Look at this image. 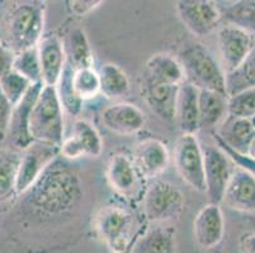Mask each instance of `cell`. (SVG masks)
<instances>
[{
    "label": "cell",
    "instance_id": "obj_14",
    "mask_svg": "<svg viewBox=\"0 0 255 253\" xmlns=\"http://www.w3.org/2000/svg\"><path fill=\"white\" fill-rule=\"evenodd\" d=\"M179 87L150 78L145 74L142 80V95L149 108L161 120L173 122L177 114V100Z\"/></svg>",
    "mask_w": 255,
    "mask_h": 253
},
{
    "label": "cell",
    "instance_id": "obj_40",
    "mask_svg": "<svg viewBox=\"0 0 255 253\" xmlns=\"http://www.w3.org/2000/svg\"><path fill=\"white\" fill-rule=\"evenodd\" d=\"M240 253H255V232L244 233L239 240Z\"/></svg>",
    "mask_w": 255,
    "mask_h": 253
},
{
    "label": "cell",
    "instance_id": "obj_31",
    "mask_svg": "<svg viewBox=\"0 0 255 253\" xmlns=\"http://www.w3.org/2000/svg\"><path fill=\"white\" fill-rule=\"evenodd\" d=\"M226 86L229 97L249 87H255V46L249 57L236 71L226 75Z\"/></svg>",
    "mask_w": 255,
    "mask_h": 253
},
{
    "label": "cell",
    "instance_id": "obj_24",
    "mask_svg": "<svg viewBox=\"0 0 255 253\" xmlns=\"http://www.w3.org/2000/svg\"><path fill=\"white\" fill-rule=\"evenodd\" d=\"M221 20L255 36V0L240 1H216Z\"/></svg>",
    "mask_w": 255,
    "mask_h": 253
},
{
    "label": "cell",
    "instance_id": "obj_5",
    "mask_svg": "<svg viewBox=\"0 0 255 253\" xmlns=\"http://www.w3.org/2000/svg\"><path fill=\"white\" fill-rule=\"evenodd\" d=\"M94 228L112 253H125L133 246V218L125 208L107 205L97 213Z\"/></svg>",
    "mask_w": 255,
    "mask_h": 253
},
{
    "label": "cell",
    "instance_id": "obj_4",
    "mask_svg": "<svg viewBox=\"0 0 255 253\" xmlns=\"http://www.w3.org/2000/svg\"><path fill=\"white\" fill-rule=\"evenodd\" d=\"M31 134L34 142L61 146L64 142V106L56 86L42 87L31 115Z\"/></svg>",
    "mask_w": 255,
    "mask_h": 253
},
{
    "label": "cell",
    "instance_id": "obj_29",
    "mask_svg": "<svg viewBox=\"0 0 255 253\" xmlns=\"http://www.w3.org/2000/svg\"><path fill=\"white\" fill-rule=\"evenodd\" d=\"M22 155L17 151H0V200L15 192Z\"/></svg>",
    "mask_w": 255,
    "mask_h": 253
},
{
    "label": "cell",
    "instance_id": "obj_10",
    "mask_svg": "<svg viewBox=\"0 0 255 253\" xmlns=\"http://www.w3.org/2000/svg\"><path fill=\"white\" fill-rule=\"evenodd\" d=\"M220 56L225 73L231 74L244 64L255 46L254 36L234 25H225L217 32Z\"/></svg>",
    "mask_w": 255,
    "mask_h": 253
},
{
    "label": "cell",
    "instance_id": "obj_35",
    "mask_svg": "<svg viewBox=\"0 0 255 253\" xmlns=\"http://www.w3.org/2000/svg\"><path fill=\"white\" fill-rule=\"evenodd\" d=\"M71 73H73V69L66 64V67H65L56 89L64 109H66L70 114L78 115L80 110H82L83 101L76 96L73 90V86H71Z\"/></svg>",
    "mask_w": 255,
    "mask_h": 253
},
{
    "label": "cell",
    "instance_id": "obj_36",
    "mask_svg": "<svg viewBox=\"0 0 255 253\" xmlns=\"http://www.w3.org/2000/svg\"><path fill=\"white\" fill-rule=\"evenodd\" d=\"M213 139H215V142L217 143V146H219L222 151L226 152L227 156L230 157V159L235 162L236 166L247 170L248 172L252 173V175L255 177V160H253L252 157L247 156V155H240V153L234 152L231 148H229L226 145H224V143H222L219 138H216V137H213Z\"/></svg>",
    "mask_w": 255,
    "mask_h": 253
},
{
    "label": "cell",
    "instance_id": "obj_3",
    "mask_svg": "<svg viewBox=\"0 0 255 253\" xmlns=\"http://www.w3.org/2000/svg\"><path fill=\"white\" fill-rule=\"evenodd\" d=\"M185 81L198 90H211L227 95L226 73L202 43H189L178 55ZM229 96V95H227Z\"/></svg>",
    "mask_w": 255,
    "mask_h": 253
},
{
    "label": "cell",
    "instance_id": "obj_37",
    "mask_svg": "<svg viewBox=\"0 0 255 253\" xmlns=\"http://www.w3.org/2000/svg\"><path fill=\"white\" fill-rule=\"evenodd\" d=\"M103 4L102 0H70L66 1L69 13L76 17H85Z\"/></svg>",
    "mask_w": 255,
    "mask_h": 253
},
{
    "label": "cell",
    "instance_id": "obj_12",
    "mask_svg": "<svg viewBox=\"0 0 255 253\" xmlns=\"http://www.w3.org/2000/svg\"><path fill=\"white\" fill-rule=\"evenodd\" d=\"M177 11L183 24L198 37L210 34L221 22L216 1L180 0L177 3Z\"/></svg>",
    "mask_w": 255,
    "mask_h": 253
},
{
    "label": "cell",
    "instance_id": "obj_27",
    "mask_svg": "<svg viewBox=\"0 0 255 253\" xmlns=\"http://www.w3.org/2000/svg\"><path fill=\"white\" fill-rule=\"evenodd\" d=\"M175 231L170 227H155L135 241L132 253H174Z\"/></svg>",
    "mask_w": 255,
    "mask_h": 253
},
{
    "label": "cell",
    "instance_id": "obj_30",
    "mask_svg": "<svg viewBox=\"0 0 255 253\" xmlns=\"http://www.w3.org/2000/svg\"><path fill=\"white\" fill-rule=\"evenodd\" d=\"M71 86L80 100L84 101L94 99L101 94V81L98 71L94 67L75 70L71 73Z\"/></svg>",
    "mask_w": 255,
    "mask_h": 253
},
{
    "label": "cell",
    "instance_id": "obj_21",
    "mask_svg": "<svg viewBox=\"0 0 255 253\" xmlns=\"http://www.w3.org/2000/svg\"><path fill=\"white\" fill-rule=\"evenodd\" d=\"M254 134L255 129L252 124V120L227 115L224 122L220 124L219 131L213 133V137L219 138L234 152L248 155Z\"/></svg>",
    "mask_w": 255,
    "mask_h": 253
},
{
    "label": "cell",
    "instance_id": "obj_11",
    "mask_svg": "<svg viewBox=\"0 0 255 253\" xmlns=\"http://www.w3.org/2000/svg\"><path fill=\"white\" fill-rule=\"evenodd\" d=\"M43 86L45 84H33L22 100L13 106L6 141L17 150H27L34 142L31 134V115L37 97Z\"/></svg>",
    "mask_w": 255,
    "mask_h": 253
},
{
    "label": "cell",
    "instance_id": "obj_39",
    "mask_svg": "<svg viewBox=\"0 0 255 253\" xmlns=\"http://www.w3.org/2000/svg\"><path fill=\"white\" fill-rule=\"evenodd\" d=\"M15 53L0 42V79L13 70Z\"/></svg>",
    "mask_w": 255,
    "mask_h": 253
},
{
    "label": "cell",
    "instance_id": "obj_20",
    "mask_svg": "<svg viewBox=\"0 0 255 253\" xmlns=\"http://www.w3.org/2000/svg\"><path fill=\"white\" fill-rule=\"evenodd\" d=\"M107 180L115 191L132 198L138 186V171L135 162L124 153H116L107 165Z\"/></svg>",
    "mask_w": 255,
    "mask_h": 253
},
{
    "label": "cell",
    "instance_id": "obj_32",
    "mask_svg": "<svg viewBox=\"0 0 255 253\" xmlns=\"http://www.w3.org/2000/svg\"><path fill=\"white\" fill-rule=\"evenodd\" d=\"M13 70L28 79L32 84H43L42 69L39 61L38 48H28L19 53H15Z\"/></svg>",
    "mask_w": 255,
    "mask_h": 253
},
{
    "label": "cell",
    "instance_id": "obj_1",
    "mask_svg": "<svg viewBox=\"0 0 255 253\" xmlns=\"http://www.w3.org/2000/svg\"><path fill=\"white\" fill-rule=\"evenodd\" d=\"M24 204L43 215L70 212L83 196L82 181L65 160L56 159L24 192Z\"/></svg>",
    "mask_w": 255,
    "mask_h": 253
},
{
    "label": "cell",
    "instance_id": "obj_2",
    "mask_svg": "<svg viewBox=\"0 0 255 253\" xmlns=\"http://www.w3.org/2000/svg\"><path fill=\"white\" fill-rule=\"evenodd\" d=\"M0 42L14 53L38 46L45 25V1L0 3Z\"/></svg>",
    "mask_w": 255,
    "mask_h": 253
},
{
    "label": "cell",
    "instance_id": "obj_17",
    "mask_svg": "<svg viewBox=\"0 0 255 253\" xmlns=\"http://www.w3.org/2000/svg\"><path fill=\"white\" fill-rule=\"evenodd\" d=\"M193 233L199 247L211 250L224 238L225 219L217 204L208 203L203 206L193 220Z\"/></svg>",
    "mask_w": 255,
    "mask_h": 253
},
{
    "label": "cell",
    "instance_id": "obj_8",
    "mask_svg": "<svg viewBox=\"0 0 255 253\" xmlns=\"http://www.w3.org/2000/svg\"><path fill=\"white\" fill-rule=\"evenodd\" d=\"M203 156L206 195L211 204L220 205L236 165L219 146L203 147Z\"/></svg>",
    "mask_w": 255,
    "mask_h": 253
},
{
    "label": "cell",
    "instance_id": "obj_7",
    "mask_svg": "<svg viewBox=\"0 0 255 253\" xmlns=\"http://www.w3.org/2000/svg\"><path fill=\"white\" fill-rule=\"evenodd\" d=\"M174 164L180 177L199 192H206L205 156L196 134H182L174 151Z\"/></svg>",
    "mask_w": 255,
    "mask_h": 253
},
{
    "label": "cell",
    "instance_id": "obj_9",
    "mask_svg": "<svg viewBox=\"0 0 255 253\" xmlns=\"http://www.w3.org/2000/svg\"><path fill=\"white\" fill-rule=\"evenodd\" d=\"M59 146L42 142H33L27 150L23 151L17 176L15 194H24L47 169L48 165L59 159Z\"/></svg>",
    "mask_w": 255,
    "mask_h": 253
},
{
    "label": "cell",
    "instance_id": "obj_22",
    "mask_svg": "<svg viewBox=\"0 0 255 253\" xmlns=\"http://www.w3.org/2000/svg\"><path fill=\"white\" fill-rule=\"evenodd\" d=\"M198 96L199 90L192 84L185 81L180 85L175 120L183 134H196L199 131Z\"/></svg>",
    "mask_w": 255,
    "mask_h": 253
},
{
    "label": "cell",
    "instance_id": "obj_33",
    "mask_svg": "<svg viewBox=\"0 0 255 253\" xmlns=\"http://www.w3.org/2000/svg\"><path fill=\"white\" fill-rule=\"evenodd\" d=\"M32 85L33 84L28 79H25L24 76L18 74L14 70H11L10 73L0 79L1 91L4 92L11 106H15L22 100L25 94L28 92V90L31 89Z\"/></svg>",
    "mask_w": 255,
    "mask_h": 253
},
{
    "label": "cell",
    "instance_id": "obj_25",
    "mask_svg": "<svg viewBox=\"0 0 255 253\" xmlns=\"http://www.w3.org/2000/svg\"><path fill=\"white\" fill-rule=\"evenodd\" d=\"M150 78L169 85L180 86L185 83V75L178 59L166 53L151 56L146 62V73Z\"/></svg>",
    "mask_w": 255,
    "mask_h": 253
},
{
    "label": "cell",
    "instance_id": "obj_16",
    "mask_svg": "<svg viewBox=\"0 0 255 253\" xmlns=\"http://www.w3.org/2000/svg\"><path fill=\"white\" fill-rule=\"evenodd\" d=\"M222 203L240 213H255V177L236 166L225 190Z\"/></svg>",
    "mask_w": 255,
    "mask_h": 253
},
{
    "label": "cell",
    "instance_id": "obj_23",
    "mask_svg": "<svg viewBox=\"0 0 255 253\" xmlns=\"http://www.w3.org/2000/svg\"><path fill=\"white\" fill-rule=\"evenodd\" d=\"M199 129H211L229 115V96L211 90H199Z\"/></svg>",
    "mask_w": 255,
    "mask_h": 253
},
{
    "label": "cell",
    "instance_id": "obj_34",
    "mask_svg": "<svg viewBox=\"0 0 255 253\" xmlns=\"http://www.w3.org/2000/svg\"><path fill=\"white\" fill-rule=\"evenodd\" d=\"M229 115L252 119L255 117V87H249L229 97Z\"/></svg>",
    "mask_w": 255,
    "mask_h": 253
},
{
    "label": "cell",
    "instance_id": "obj_26",
    "mask_svg": "<svg viewBox=\"0 0 255 253\" xmlns=\"http://www.w3.org/2000/svg\"><path fill=\"white\" fill-rule=\"evenodd\" d=\"M65 53H66V64L75 70L93 67L94 57L90 48L89 39L87 34L80 28H75L68 34L64 41Z\"/></svg>",
    "mask_w": 255,
    "mask_h": 253
},
{
    "label": "cell",
    "instance_id": "obj_41",
    "mask_svg": "<svg viewBox=\"0 0 255 253\" xmlns=\"http://www.w3.org/2000/svg\"><path fill=\"white\" fill-rule=\"evenodd\" d=\"M247 156L252 157L253 160H255V134H254V138H253L252 141V145H250V148H249V152H248Z\"/></svg>",
    "mask_w": 255,
    "mask_h": 253
},
{
    "label": "cell",
    "instance_id": "obj_15",
    "mask_svg": "<svg viewBox=\"0 0 255 253\" xmlns=\"http://www.w3.org/2000/svg\"><path fill=\"white\" fill-rule=\"evenodd\" d=\"M42 69L43 84L47 86H57L66 67V53L64 41L57 34L42 37L37 46Z\"/></svg>",
    "mask_w": 255,
    "mask_h": 253
},
{
    "label": "cell",
    "instance_id": "obj_28",
    "mask_svg": "<svg viewBox=\"0 0 255 253\" xmlns=\"http://www.w3.org/2000/svg\"><path fill=\"white\" fill-rule=\"evenodd\" d=\"M101 94L111 100H118L128 95L129 80L127 74L116 64H104L98 71Z\"/></svg>",
    "mask_w": 255,
    "mask_h": 253
},
{
    "label": "cell",
    "instance_id": "obj_19",
    "mask_svg": "<svg viewBox=\"0 0 255 253\" xmlns=\"http://www.w3.org/2000/svg\"><path fill=\"white\" fill-rule=\"evenodd\" d=\"M170 161V155L161 141L145 139L135 148L133 162L138 173L145 178H155L164 172Z\"/></svg>",
    "mask_w": 255,
    "mask_h": 253
},
{
    "label": "cell",
    "instance_id": "obj_18",
    "mask_svg": "<svg viewBox=\"0 0 255 253\" xmlns=\"http://www.w3.org/2000/svg\"><path fill=\"white\" fill-rule=\"evenodd\" d=\"M102 122L108 131L121 136H131L145 127L146 118L138 106L129 103H116L102 113Z\"/></svg>",
    "mask_w": 255,
    "mask_h": 253
},
{
    "label": "cell",
    "instance_id": "obj_13",
    "mask_svg": "<svg viewBox=\"0 0 255 253\" xmlns=\"http://www.w3.org/2000/svg\"><path fill=\"white\" fill-rule=\"evenodd\" d=\"M103 151V141L94 125L84 119L75 120L73 131L60 146V156L65 160L82 157H99Z\"/></svg>",
    "mask_w": 255,
    "mask_h": 253
},
{
    "label": "cell",
    "instance_id": "obj_42",
    "mask_svg": "<svg viewBox=\"0 0 255 253\" xmlns=\"http://www.w3.org/2000/svg\"><path fill=\"white\" fill-rule=\"evenodd\" d=\"M250 120H252V124H253V127H254V129H255V117L252 118Z\"/></svg>",
    "mask_w": 255,
    "mask_h": 253
},
{
    "label": "cell",
    "instance_id": "obj_6",
    "mask_svg": "<svg viewBox=\"0 0 255 253\" xmlns=\"http://www.w3.org/2000/svg\"><path fill=\"white\" fill-rule=\"evenodd\" d=\"M143 215L149 222L164 223L178 218L184 208V196L169 181L155 180L143 195Z\"/></svg>",
    "mask_w": 255,
    "mask_h": 253
},
{
    "label": "cell",
    "instance_id": "obj_38",
    "mask_svg": "<svg viewBox=\"0 0 255 253\" xmlns=\"http://www.w3.org/2000/svg\"><path fill=\"white\" fill-rule=\"evenodd\" d=\"M13 106L9 103L4 92L0 87V145L6 141V133H8L9 122H10V115Z\"/></svg>",
    "mask_w": 255,
    "mask_h": 253
},
{
    "label": "cell",
    "instance_id": "obj_43",
    "mask_svg": "<svg viewBox=\"0 0 255 253\" xmlns=\"http://www.w3.org/2000/svg\"><path fill=\"white\" fill-rule=\"evenodd\" d=\"M125 253H132V247H131V248H129V250H128V251H127V252H125Z\"/></svg>",
    "mask_w": 255,
    "mask_h": 253
}]
</instances>
